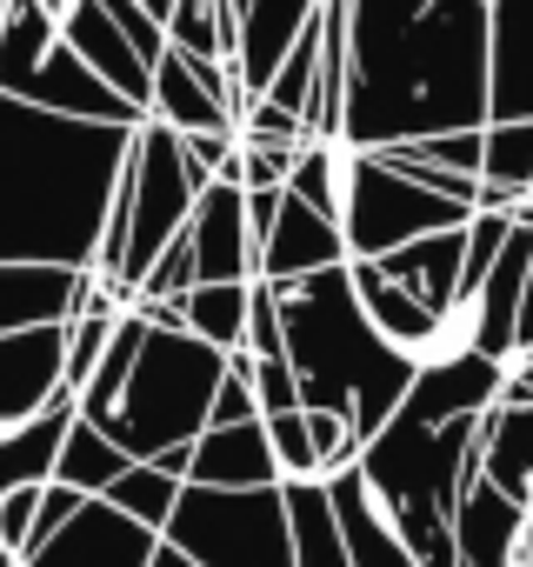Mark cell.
Instances as JSON below:
<instances>
[{
  "label": "cell",
  "mask_w": 533,
  "mask_h": 567,
  "mask_svg": "<svg viewBox=\"0 0 533 567\" xmlns=\"http://www.w3.org/2000/svg\"><path fill=\"white\" fill-rule=\"evenodd\" d=\"M493 121L487 0H347V121L360 154Z\"/></svg>",
  "instance_id": "cell-1"
},
{
  "label": "cell",
  "mask_w": 533,
  "mask_h": 567,
  "mask_svg": "<svg viewBox=\"0 0 533 567\" xmlns=\"http://www.w3.org/2000/svg\"><path fill=\"white\" fill-rule=\"evenodd\" d=\"M134 134L140 127L67 121L0 94V267L87 274Z\"/></svg>",
  "instance_id": "cell-2"
},
{
  "label": "cell",
  "mask_w": 533,
  "mask_h": 567,
  "mask_svg": "<svg viewBox=\"0 0 533 567\" xmlns=\"http://www.w3.org/2000/svg\"><path fill=\"white\" fill-rule=\"evenodd\" d=\"M274 295H281V334H288V368L301 381V408L354 421V434L367 447L400 414V401L414 388V361L367 328L347 267L307 274Z\"/></svg>",
  "instance_id": "cell-3"
},
{
  "label": "cell",
  "mask_w": 533,
  "mask_h": 567,
  "mask_svg": "<svg viewBox=\"0 0 533 567\" xmlns=\"http://www.w3.org/2000/svg\"><path fill=\"white\" fill-rule=\"evenodd\" d=\"M487 421V414H480ZM480 421H407L394 414L367 447H360V481L394 520V534L414 547L420 567H460L453 554V507L467 481L480 474Z\"/></svg>",
  "instance_id": "cell-4"
},
{
  "label": "cell",
  "mask_w": 533,
  "mask_h": 567,
  "mask_svg": "<svg viewBox=\"0 0 533 567\" xmlns=\"http://www.w3.org/2000/svg\"><path fill=\"white\" fill-rule=\"evenodd\" d=\"M220 374H227V354H213L187 328H147V348H140L114 414L87 421V427H101L127 461H160L207 434Z\"/></svg>",
  "instance_id": "cell-5"
},
{
  "label": "cell",
  "mask_w": 533,
  "mask_h": 567,
  "mask_svg": "<svg viewBox=\"0 0 533 567\" xmlns=\"http://www.w3.org/2000/svg\"><path fill=\"white\" fill-rule=\"evenodd\" d=\"M0 94L41 114H67V121L140 127V114L61 41V21L41 0H8V14H0Z\"/></svg>",
  "instance_id": "cell-6"
},
{
  "label": "cell",
  "mask_w": 533,
  "mask_h": 567,
  "mask_svg": "<svg viewBox=\"0 0 533 567\" xmlns=\"http://www.w3.org/2000/svg\"><path fill=\"white\" fill-rule=\"evenodd\" d=\"M473 214L460 200H440L427 194L420 181L394 174L380 154H360V147H334V227L347 240V260H387L427 234H453L467 227Z\"/></svg>",
  "instance_id": "cell-7"
},
{
  "label": "cell",
  "mask_w": 533,
  "mask_h": 567,
  "mask_svg": "<svg viewBox=\"0 0 533 567\" xmlns=\"http://www.w3.org/2000/svg\"><path fill=\"white\" fill-rule=\"evenodd\" d=\"M194 567H301L288 487H180V507L160 534Z\"/></svg>",
  "instance_id": "cell-8"
},
{
  "label": "cell",
  "mask_w": 533,
  "mask_h": 567,
  "mask_svg": "<svg viewBox=\"0 0 533 567\" xmlns=\"http://www.w3.org/2000/svg\"><path fill=\"white\" fill-rule=\"evenodd\" d=\"M121 187H127V267H121V280H127V288H140V274L187 234L207 174L187 161V147H180L174 127L140 121Z\"/></svg>",
  "instance_id": "cell-9"
},
{
  "label": "cell",
  "mask_w": 533,
  "mask_h": 567,
  "mask_svg": "<svg viewBox=\"0 0 533 567\" xmlns=\"http://www.w3.org/2000/svg\"><path fill=\"white\" fill-rule=\"evenodd\" d=\"M147 121L187 134H240V94L227 81V68H194L187 54H160L154 61V94H147Z\"/></svg>",
  "instance_id": "cell-10"
},
{
  "label": "cell",
  "mask_w": 533,
  "mask_h": 567,
  "mask_svg": "<svg viewBox=\"0 0 533 567\" xmlns=\"http://www.w3.org/2000/svg\"><path fill=\"white\" fill-rule=\"evenodd\" d=\"M187 240H194L200 288H247V280H260V247H253L247 194H240V187L207 181V187H200V200H194Z\"/></svg>",
  "instance_id": "cell-11"
},
{
  "label": "cell",
  "mask_w": 533,
  "mask_h": 567,
  "mask_svg": "<svg viewBox=\"0 0 533 567\" xmlns=\"http://www.w3.org/2000/svg\"><path fill=\"white\" fill-rule=\"evenodd\" d=\"M154 554H160V534L154 527H140V520H127L121 507H107V501H87L54 540H41L21 567H154Z\"/></svg>",
  "instance_id": "cell-12"
},
{
  "label": "cell",
  "mask_w": 533,
  "mask_h": 567,
  "mask_svg": "<svg viewBox=\"0 0 533 567\" xmlns=\"http://www.w3.org/2000/svg\"><path fill=\"white\" fill-rule=\"evenodd\" d=\"M67 394V328L0 334V427H28Z\"/></svg>",
  "instance_id": "cell-13"
},
{
  "label": "cell",
  "mask_w": 533,
  "mask_h": 567,
  "mask_svg": "<svg viewBox=\"0 0 533 567\" xmlns=\"http://www.w3.org/2000/svg\"><path fill=\"white\" fill-rule=\"evenodd\" d=\"M321 0H240V61H233V94H240V114L247 101H260L274 87L281 61L301 48V34L314 28Z\"/></svg>",
  "instance_id": "cell-14"
},
{
  "label": "cell",
  "mask_w": 533,
  "mask_h": 567,
  "mask_svg": "<svg viewBox=\"0 0 533 567\" xmlns=\"http://www.w3.org/2000/svg\"><path fill=\"white\" fill-rule=\"evenodd\" d=\"M500 381H506V361H487V354L440 361V368H414V388H407L400 414L407 421H427V427L480 421V414L500 408Z\"/></svg>",
  "instance_id": "cell-15"
},
{
  "label": "cell",
  "mask_w": 533,
  "mask_h": 567,
  "mask_svg": "<svg viewBox=\"0 0 533 567\" xmlns=\"http://www.w3.org/2000/svg\"><path fill=\"white\" fill-rule=\"evenodd\" d=\"M327 267H347V240L327 214H314L307 200L281 194V220L274 234L260 240V280L266 288H294L307 274H327Z\"/></svg>",
  "instance_id": "cell-16"
},
{
  "label": "cell",
  "mask_w": 533,
  "mask_h": 567,
  "mask_svg": "<svg viewBox=\"0 0 533 567\" xmlns=\"http://www.w3.org/2000/svg\"><path fill=\"white\" fill-rule=\"evenodd\" d=\"M61 41H67V48H74V54H81V61H87V68H94V74H101V81H107V87L140 114V121H147L154 61H147V54H140V48H134V41H127V34L94 8V0H74V8L61 14Z\"/></svg>",
  "instance_id": "cell-17"
},
{
  "label": "cell",
  "mask_w": 533,
  "mask_h": 567,
  "mask_svg": "<svg viewBox=\"0 0 533 567\" xmlns=\"http://www.w3.org/2000/svg\"><path fill=\"white\" fill-rule=\"evenodd\" d=\"M520 534H526V501H513L487 474H473L460 507H453V554H460V567H513Z\"/></svg>",
  "instance_id": "cell-18"
},
{
  "label": "cell",
  "mask_w": 533,
  "mask_h": 567,
  "mask_svg": "<svg viewBox=\"0 0 533 567\" xmlns=\"http://www.w3.org/2000/svg\"><path fill=\"white\" fill-rule=\"evenodd\" d=\"M187 487H281L274 447H266V421L247 427H207L187 447Z\"/></svg>",
  "instance_id": "cell-19"
},
{
  "label": "cell",
  "mask_w": 533,
  "mask_h": 567,
  "mask_svg": "<svg viewBox=\"0 0 533 567\" xmlns=\"http://www.w3.org/2000/svg\"><path fill=\"white\" fill-rule=\"evenodd\" d=\"M493 121H533V0H487Z\"/></svg>",
  "instance_id": "cell-20"
},
{
  "label": "cell",
  "mask_w": 533,
  "mask_h": 567,
  "mask_svg": "<svg viewBox=\"0 0 533 567\" xmlns=\"http://www.w3.org/2000/svg\"><path fill=\"white\" fill-rule=\"evenodd\" d=\"M327 501H334V520H341V540H347V560H354V567H420L414 547H407V540L394 534V520L380 514V501L367 494L360 467L334 474V481H327Z\"/></svg>",
  "instance_id": "cell-21"
},
{
  "label": "cell",
  "mask_w": 533,
  "mask_h": 567,
  "mask_svg": "<svg viewBox=\"0 0 533 567\" xmlns=\"http://www.w3.org/2000/svg\"><path fill=\"white\" fill-rule=\"evenodd\" d=\"M374 267L394 280V288H407L427 315H447L460 301V274H467V227L427 234V240H414V247H400V254H387Z\"/></svg>",
  "instance_id": "cell-22"
},
{
  "label": "cell",
  "mask_w": 533,
  "mask_h": 567,
  "mask_svg": "<svg viewBox=\"0 0 533 567\" xmlns=\"http://www.w3.org/2000/svg\"><path fill=\"white\" fill-rule=\"evenodd\" d=\"M81 301L74 267H0V334L21 328H67Z\"/></svg>",
  "instance_id": "cell-23"
},
{
  "label": "cell",
  "mask_w": 533,
  "mask_h": 567,
  "mask_svg": "<svg viewBox=\"0 0 533 567\" xmlns=\"http://www.w3.org/2000/svg\"><path fill=\"white\" fill-rule=\"evenodd\" d=\"M347 274H354V301H360V315H367V328L387 341V348H400L407 361H420V348L433 341V328H440V315H427L407 288H394V280L374 267V260H347Z\"/></svg>",
  "instance_id": "cell-24"
},
{
  "label": "cell",
  "mask_w": 533,
  "mask_h": 567,
  "mask_svg": "<svg viewBox=\"0 0 533 567\" xmlns=\"http://www.w3.org/2000/svg\"><path fill=\"white\" fill-rule=\"evenodd\" d=\"M74 414H81L74 394H61L41 421H28V427H0V501L21 494V487L54 481V461H61V441H67Z\"/></svg>",
  "instance_id": "cell-25"
},
{
  "label": "cell",
  "mask_w": 533,
  "mask_h": 567,
  "mask_svg": "<svg viewBox=\"0 0 533 567\" xmlns=\"http://www.w3.org/2000/svg\"><path fill=\"white\" fill-rule=\"evenodd\" d=\"M167 48L187 54L194 68H227L233 74V61H240V8L233 0H174Z\"/></svg>",
  "instance_id": "cell-26"
},
{
  "label": "cell",
  "mask_w": 533,
  "mask_h": 567,
  "mask_svg": "<svg viewBox=\"0 0 533 567\" xmlns=\"http://www.w3.org/2000/svg\"><path fill=\"white\" fill-rule=\"evenodd\" d=\"M480 474L513 501L533 494V408H493L480 421Z\"/></svg>",
  "instance_id": "cell-27"
},
{
  "label": "cell",
  "mask_w": 533,
  "mask_h": 567,
  "mask_svg": "<svg viewBox=\"0 0 533 567\" xmlns=\"http://www.w3.org/2000/svg\"><path fill=\"white\" fill-rule=\"evenodd\" d=\"M127 467H134V461H127L101 427H87V421L74 414V427H67V441H61V461H54V481L74 487V494H87V501H101Z\"/></svg>",
  "instance_id": "cell-28"
},
{
  "label": "cell",
  "mask_w": 533,
  "mask_h": 567,
  "mask_svg": "<svg viewBox=\"0 0 533 567\" xmlns=\"http://www.w3.org/2000/svg\"><path fill=\"white\" fill-rule=\"evenodd\" d=\"M288 514H294V560L301 567H354L341 520H334V501H327V481L288 487Z\"/></svg>",
  "instance_id": "cell-29"
},
{
  "label": "cell",
  "mask_w": 533,
  "mask_h": 567,
  "mask_svg": "<svg viewBox=\"0 0 533 567\" xmlns=\"http://www.w3.org/2000/svg\"><path fill=\"white\" fill-rule=\"evenodd\" d=\"M247 308H253V280H247V288H194L180 301L187 334L207 341L213 354H240L247 348Z\"/></svg>",
  "instance_id": "cell-30"
},
{
  "label": "cell",
  "mask_w": 533,
  "mask_h": 567,
  "mask_svg": "<svg viewBox=\"0 0 533 567\" xmlns=\"http://www.w3.org/2000/svg\"><path fill=\"white\" fill-rule=\"evenodd\" d=\"M180 487H187V481H180L174 467H160V461H134V467L101 494V501H107V507H121L127 520H140V527L167 534V520H174V507H180Z\"/></svg>",
  "instance_id": "cell-31"
},
{
  "label": "cell",
  "mask_w": 533,
  "mask_h": 567,
  "mask_svg": "<svg viewBox=\"0 0 533 567\" xmlns=\"http://www.w3.org/2000/svg\"><path fill=\"white\" fill-rule=\"evenodd\" d=\"M480 181H493V187H513V194L526 200V187H533V121H487Z\"/></svg>",
  "instance_id": "cell-32"
},
{
  "label": "cell",
  "mask_w": 533,
  "mask_h": 567,
  "mask_svg": "<svg viewBox=\"0 0 533 567\" xmlns=\"http://www.w3.org/2000/svg\"><path fill=\"white\" fill-rule=\"evenodd\" d=\"M314 74H321V14H314V28L301 34V48L281 61V74H274V87H266L260 101H274L281 114H294V121H307V101H314Z\"/></svg>",
  "instance_id": "cell-33"
},
{
  "label": "cell",
  "mask_w": 533,
  "mask_h": 567,
  "mask_svg": "<svg viewBox=\"0 0 533 567\" xmlns=\"http://www.w3.org/2000/svg\"><path fill=\"white\" fill-rule=\"evenodd\" d=\"M266 447H274V467H281V487H301V481H327L321 474V454H314V434H307V414H274L266 421Z\"/></svg>",
  "instance_id": "cell-34"
},
{
  "label": "cell",
  "mask_w": 533,
  "mask_h": 567,
  "mask_svg": "<svg viewBox=\"0 0 533 567\" xmlns=\"http://www.w3.org/2000/svg\"><path fill=\"white\" fill-rule=\"evenodd\" d=\"M334 147H341V141H307L301 161H294V174H288V194L307 200V207L327 214V220H334Z\"/></svg>",
  "instance_id": "cell-35"
},
{
  "label": "cell",
  "mask_w": 533,
  "mask_h": 567,
  "mask_svg": "<svg viewBox=\"0 0 533 567\" xmlns=\"http://www.w3.org/2000/svg\"><path fill=\"white\" fill-rule=\"evenodd\" d=\"M247 354L253 361H288V334H281V295L253 280V308H247Z\"/></svg>",
  "instance_id": "cell-36"
},
{
  "label": "cell",
  "mask_w": 533,
  "mask_h": 567,
  "mask_svg": "<svg viewBox=\"0 0 533 567\" xmlns=\"http://www.w3.org/2000/svg\"><path fill=\"white\" fill-rule=\"evenodd\" d=\"M301 147H260V141H240V187L247 194H266V187H288Z\"/></svg>",
  "instance_id": "cell-37"
},
{
  "label": "cell",
  "mask_w": 533,
  "mask_h": 567,
  "mask_svg": "<svg viewBox=\"0 0 533 567\" xmlns=\"http://www.w3.org/2000/svg\"><path fill=\"white\" fill-rule=\"evenodd\" d=\"M253 401H260V421L274 414H294L301 408V381L288 361H253Z\"/></svg>",
  "instance_id": "cell-38"
},
{
  "label": "cell",
  "mask_w": 533,
  "mask_h": 567,
  "mask_svg": "<svg viewBox=\"0 0 533 567\" xmlns=\"http://www.w3.org/2000/svg\"><path fill=\"white\" fill-rule=\"evenodd\" d=\"M513 354H533V267H526V295H520V334H513Z\"/></svg>",
  "instance_id": "cell-39"
},
{
  "label": "cell",
  "mask_w": 533,
  "mask_h": 567,
  "mask_svg": "<svg viewBox=\"0 0 533 567\" xmlns=\"http://www.w3.org/2000/svg\"><path fill=\"white\" fill-rule=\"evenodd\" d=\"M154 567H194V560H187L180 547H167V540H160V554H154Z\"/></svg>",
  "instance_id": "cell-40"
},
{
  "label": "cell",
  "mask_w": 533,
  "mask_h": 567,
  "mask_svg": "<svg viewBox=\"0 0 533 567\" xmlns=\"http://www.w3.org/2000/svg\"><path fill=\"white\" fill-rule=\"evenodd\" d=\"M140 8H147V14H154L160 28H167V14H174V0H140Z\"/></svg>",
  "instance_id": "cell-41"
},
{
  "label": "cell",
  "mask_w": 533,
  "mask_h": 567,
  "mask_svg": "<svg viewBox=\"0 0 533 567\" xmlns=\"http://www.w3.org/2000/svg\"><path fill=\"white\" fill-rule=\"evenodd\" d=\"M0 567H14V560H8V554H0Z\"/></svg>",
  "instance_id": "cell-42"
},
{
  "label": "cell",
  "mask_w": 533,
  "mask_h": 567,
  "mask_svg": "<svg viewBox=\"0 0 533 567\" xmlns=\"http://www.w3.org/2000/svg\"><path fill=\"white\" fill-rule=\"evenodd\" d=\"M0 14H8V0H0Z\"/></svg>",
  "instance_id": "cell-43"
},
{
  "label": "cell",
  "mask_w": 533,
  "mask_h": 567,
  "mask_svg": "<svg viewBox=\"0 0 533 567\" xmlns=\"http://www.w3.org/2000/svg\"><path fill=\"white\" fill-rule=\"evenodd\" d=\"M233 8H240V0H233Z\"/></svg>",
  "instance_id": "cell-44"
}]
</instances>
